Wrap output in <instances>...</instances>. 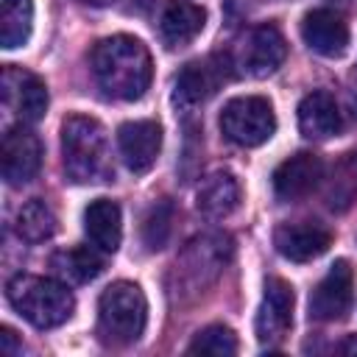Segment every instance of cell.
<instances>
[{
	"label": "cell",
	"mask_w": 357,
	"mask_h": 357,
	"mask_svg": "<svg viewBox=\"0 0 357 357\" xmlns=\"http://www.w3.org/2000/svg\"><path fill=\"white\" fill-rule=\"evenodd\" d=\"M89 67L98 86L117 100H139L153 78L148 47L128 33H117L95 42L89 53Z\"/></svg>",
	"instance_id": "6da1fadb"
},
{
	"label": "cell",
	"mask_w": 357,
	"mask_h": 357,
	"mask_svg": "<svg viewBox=\"0 0 357 357\" xmlns=\"http://www.w3.org/2000/svg\"><path fill=\"white\" fill-rule=\"evenodd\" d=\"M231 259V237L220 231L192 237L173 265V290L176 293H204L218 282L223 268Z\"/></svg>",
	"instance_id": "5b68a950"
},
{
	"label": "cell",
	"mask_w": 357,
	"mask_h": 357,
	"mask_svg": "<svg viewBox=\"0 0 357 357\" xmlns=\"http://www.w3.org/2000/svg\"><path fill=\"white\" fill-rule=\"evenodd\" d=\"M324 178V162L318 153L298 151L273 170V192L279 201H298L310 195Z\"/></svg>",
	"instance_id": "9a60e30c"
},
{
	"label": "cell",
	"mask_w": 357,
	"mask_h": 357,
	"mask_svg": "<svg viewBox=\"0 0 357 357\" xmlns=\"http://www.w3.org/2000/svg\"><path fill=\"white\" fill-rule=\"evenodd\" d=\"M335 351H340V354H357V335H346V337L335 346Z\"/></svg>",
	"instance_id": "4316f807"
},
{
	"label": "cell",
	"mask_w": 357,
	"mask_h": 357,
	"mask_svg": "<svg viewBox=\"0 0 357 357\" xmlns=\"http://www.w3.org/2000/svg\"><path fill=\"white\" fill-rule=\"evenodd\" d=\"M33 3L31 0H0V45L6 50L22 47L31 39Z\"/></svg>",
	"instance_id": "603a6c76"
},
{
	"label": "cell",
	"mask_w": 357,
	"mask_h": 357,
	"mask_svg": "<svg viewBox=\"0 0 357 357\" xmlns=\"http://www.w3.org/2000/svg\"><path fill=\"white\" fill-rule=\"evenodd\" d=\"M240 204V184L234 173L229 170H212L209 176L201 178L198 192H195V206L204 218H226L237 209Z\"/></svg>",
	"instance_id": "ac0fdd59"
},
{
	"label": "cell",
	"mask_w": 357,
	"mask_h": 357,
	"mask_svg": "<svg viewBox=\"0 0 357 357\" xmlns=\"http://www.w3.org/2000/svg\"><path fill=\"white\" fill-rule=\"evenodd\" d=\"M229 73H226V61H220L218 56L209 59H198L184 64V70L176 75V86H173V98L181 109H192L206 103L223 84H226Z\"/></svg>",
	"instance_id": "30bf717a"
},
{
	"label": "cell",
	"mask_w": 357,
	"mask_h": 357,
	"mask_svg": "<svg viewBox=\"0 0 357 357\" xmlns=\"http://www.w3.org/2000/svg\"><path fill=\"white\" fill-rule=\"evenodd\" d=\"M117 148L131 173H148L162 151V126L156 120H131L117 128Z\"/></svg>",
	"instance_id": "4fadbf2b"
},
{
	"label": "cell",
	"mask_w": 357,
	"mask_h": 357,
	"mask_svg": "<svg viewBox=\"0 0 357 357\" xmlns=\"http://www.w3.org/2000/svg\"><path fill=\"white\" fill-rule=\"evenodd\" d=\"M173 229V204L167 198H159L156 204H151V209L145 212L142 220V243L148 251H159L165 248L167 237Z\"/></svg>",
	"instance_id": "d4e9b609"
},
{
	"label": "cell",
	"mask_w": 357,
	"mask_h": 357,
	"mask_svg": "<svg viewBox=\"0 0 357 357\" xmlns=\"http://www.w3.org/2000/svg\"><path fill=\"white\" fill-rule=\"evenodd\" d=\"M148 324V301L139 284L114 282L98 298V332L106 343L128 346L139 340Z\"/></svg>",
	"instance_id": "277c9868"
},
{
	"label": "cell",
	"mask_w": 357,
	"mask_h": 357,
	"mask_svg": "<svg viewBox=\"0 0 357 357\" xmlns=\"http://www.w3.org/2000/svg\"><path fill=\"white\" fill-rule=\"evenodd\" d=\"M298 128L307 139H326V137L337 134L340 131L337 100L324 89L304 95L298 103Z\"/></svg>",
	"instance_id": "d6986e66"
},
{
	"label": "cell",
	"mask_w": 357,
	"mask_h": 357,
	"mask_svg": "<svg viewBox=\"0 0 357 357\" xmlns=\"http://www.w3.org/2000/svg\"><path fill=\"white\" fill-rule=\"evenodd\" d=\"M206 22V11L190 0H170L159 17V36L167 50L187 47Z\"/></svg>",
	"instance_id": "e0dca14e"
},
{
	"label": "cell",
	"mask_w": 357,
	"mask_h": 357,
	"mask_svg": "<svg viewBox=\"0 0 357 357\" xmlns=\"http://www.w3.org/2000/svg\"><path fill=\"white\" fill-rule=\"evenodd\" d=\"M287 56V42L282 36V31L271 22L251 28L243 42L237 45L234 53V67H240V73L251 75V78H268L273 75L282 61Z\"/></svg>",
	"instance_id": "52a82bcc"
},
{
	"label": "cell",
	"mask_w": 357,
	"mask_h": 357,
	"mask_svg": "<svg viewBox=\"0 0 357 357\" xmlns=\"http://www.w3.org/2000/svg\"><path fill=\"white\" fill-rule=\"evenodd\" d=\"M273 245L290 262H310L332 245V231L318 220L282 223L273 231Z\"/></svg>",
	"instance_id": "5bb4252c"
},
{
	"label": "cell",
	"mask_w": 357,
	"mask_h": 357,
	"mask_svg": "<svg viewBox=\"0 0 357 357\" xmlns=\"http://www.w3.org/2000/svg\"><path fill=\"white\" fill-rule=\"evenodd\" d=\"M187 354H212V357L237 354V335L223 324H212L192 337V343L187 346Z\"/></svg>",
	"instance_id": "484cf974"
},
{
	"label": "cell",
	"mask_w": 357,
	"mask_h": 357,
	"mask_svg": "<svg viewBox=\"0 0 357 357\" xmlns=\"http://www.w3.org/2000/svg\"><path fill=\"white\" fill-rule=\"evenodd\" d=\"M220 131L229 142L240 148H257L268 142L276 131V114L271 100L259 95L231 98L220 112Z\"/></svg>",
	"instance_id": "8992f818"
},
{
	"label": "cell",
	"mask_w": 357,
	"mask_h": 357,
	"mask_svg": "<svg viewBox=\"0 0 357 357\" xmlns=\"http://www.w3.org/2000/svg\"><path fill=\"white\" fill-rule=\"evenodd\" d=\"M324 198H326V206L335 212H346L357 201V151H349L335 162L326 178Z\"/></svg>",
	"instance_id": "7402d4cb"
},
{
	"label": "cell",
	"mask_w": 357,
	"mask_h": 357,
	"mask_svg": "<svg viewBox=\"0 0 357 357\" xmlns=\"http://www.w3.org/2000/svg\"><path fill=\"white\" fill-rule=\"evenodd\" d=\"M301 39L321 56H343L349 47V25L332 8H312L301 20Z\"/></svg>",
	"instance_id": "2e32d148"
},
{
	"label": "cell",
	"mask_w": 357,
	"mask_h": 357,
	"mask_svg": "<svg viewBox=\"0 0 357 357\" xmlns=\"http://www.w3.org/2000/svg\"><path fill=\"white\" fill-rule=\"evenodd\" d=\"M0 165H3V178L11 187L28 184L39 173V165H42V145L36 134L28 131L25 126L8 128L3 137V148H0Z\"/></svg>",
	"instance_id": "7c38bea8"
},
{
	"label": "cell",
	"mask_w": 357,
	"mask_h": 357,
	"mask_svg": "<svg viewBox=\"0 0 357 357\" xmlns=\"http://www.w3.org/2000/svg\"><path fill=\"white\" fill-rule=\"evenodd\" d=\"M0 340H3V351H6V354H14V351H20V349H22V346L17 349V340H14V332H11L8 326L3 329V335H0Z\"/></svg>",
	"instance_id": "83f0119b"
},
{
	"label": "cell",
	"mask_w": 357,
	"mask_h": 357,
	"mask_svg": "<svg viewBox=\"0 0 357 357\" xmlns=\"http://www.w3.org/2000/svg\"><path fill=\"white\" fill-rule=\"evenodd\" d=\"M3 103L8 112L17 114L20 123H39L47 112V86L39 75L8 64L0 78Z\"/></svg>",
	"instance_id": "9c48e42d"
},
{
	"label": "cell",
	"mask_w": 357,
	"mask_h": 357,
	"mask_svg": "<svg viewBox=\"0 0 357 357\" xmlns=\"http://www.w3.org/2000/svg\"><path fill=\"white\" fill-rule=\"evenodd\" d=\"M6 298L14 307V312L36 329L61 326L75 310L73 290L64 282L31 273H17L6 284Z\"/></svg>",
	"instance_id": "3957f363"
},
{
	"label": "cell",
	"mask_w": 357,
	"mask_h": 357,
	"mask_svg": "<svg viewBox=\"0 0 357 357\" xmlns=\"http://www.w3.org/2000/svg\"><path fill=\"white\" fill-rule=\"evenodd\" d=\"M14 226L25 243H45L56 231V215L42 198H31L28 204L20 206Z\"/></svg>",
	"instance_id": "cb8c5ba5"
},
{
	"label": "cell",
	"mask_w": 357,
	"mask_h": 357,
	"mask_svg": "<svg viewBox=\"0 0 357 357\" xmlns=\"http://www.w3.org/2000/svg\"><path fill=\"white\" fill-rule=\"evenodd\" d=\"M84 231L89 237V243L103 251V254H114L120 248L123 240V220H120V206L109 198H95L86 209H84Z\"/></svg>",
	"instance_id": "ffe728a7"
},
{
	"label": "cell",
	"mask_w": 357,
	"mask_h": 357,
	"mask_svg": "<svg viewBox=\"0 0 357 357\" xmlns=\"http://www.w3.org/2000/svg\"><path fill=\"white\" fill-rule=\"evenodd\" d=\"M50 268L61 279L84 284V282H92L103 271V257L89 245H73V248L56 251L53 259H50Z\"/></svg>",
	"instance_id": "44dd1931"
},
{
	"label": "cell",
	"mask_w": 357,
	"mask_h": 357,
	"mask_svg": "<svg viewBox=\"0 0 357 357\" xmlns=\"http://www.w3.org/2000/svg\"><path fill=\"white\" fill-rule=\"evenodd\" d=\"M293 287L279 279L271 276L265 282V293H262V304L257 312V337L268 346H276L287 337L290 324H293Z\"/></svg>",
	"instance_id": "8fae6325"
},
{
	"label": "cell",
	"mask_w": 357,
	"mask_h": 357,
	"mask_svg": "<svg viewBox=\"0 0 357 357\" xmlns=\"http://www.w3.org/2000/svg\"><path fill=\"white\" fill-rule=\"evenodd\" d=\"M351 301H354V271L346 259H335L310 296V318L340 321L351 310Z\"/></svg>",
	"instance_id": "ba28073f"
},
{
	"label": "cell",
	"mask_w": 357,
	"mask_h": 357,
	"mask_svg": "<svg viewBox=\"0 0 357 357\" xmlns=\"http://www.w3.org/2000/svg\"><path fill=\"white\" fill-rule=\"evenodd\" d=\"M78 3H84V6H109L112 0H78Z\"/></svg>",
	"instance_id": "f1b7e54d"
},
{
	"label": "cell",
	"mask_w": 357,
	"mask_h": 357,
	"mask_svg": "<svg viewBox=\"0 0 357 357\" xmlns=\"http://www.w3.org/2000/svg\"><path fill=\"white\" fill-rule=\"evenodd\" d=\"M61 162L75 184H100L114 178L109 139L103 126L86 114H70L61 123Z\"/></svg>",
	"instance_id": "7a4b0ae2"
}]
</instances>
